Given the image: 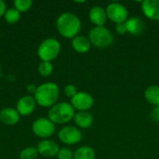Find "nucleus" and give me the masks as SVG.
Segmentation results:
<instances>
[{
  "label": "nucleus",
  "instance_id": "obj_26",
  "mask_svg": "<svg viewBox=\"0 0 159 159\" xmlns=\"http://www.w3.org/2000/svg\"><path fill=\"white\" fill-rule=\"evenodd\" d=\"M116 31L118 34H124L128 32L127 30V24H126V21L125 22H120V23H117L116 26Z\"/></svg>",
  "mask_w": 159,
  "mask_h": 159
},
{
  "label": "nucleus",
  "instance_id": "obj_8",
  "mask_svg": "<svg viewBox=\"0 0 159 159\" xmlns=\"http://www.w3.org/2000/svg\"><path fill=\"white\" fill-rule=\"evenodd\" d=\"M59 139L61 143L72 145L79 143L82 140V132L75 127L67 126L62 128L59 132Z\"/></svg>",
  "mask_w": 159,
  "mask_h": 159
},
{
  "label": "nucleus",
  "instance_id": "obj_24",
  "mask_svg": "<svg viewBox=\"0 0 159 159\" xmlns=\"http://www.w3.org/2000/svg\"><path fill=\"white\" fill-rule=\"evenodd\" d=\"M57 157H58V159H72L74 157V155L70 149L61 148V149H60Z\"/></svg>",
  "mask_w": 159,
  "mask_h": 159
},
{
  "label": "nucleus",
  "instance_id": "obj_11",
  "mask_svg": "<svg viewBox=\"0 0 159 159\" xmlns=\"http://www.w3.org/2000/svg\"><path fill=\"white\" fill-rule=\"evenodd\" d=\"M36 105V102L32 96H24L21 97L17 102V111L20 116H29L31 115Z\"/></svg>",
  "mask_w": 159,
  "mask_h": 159
},
{
  "label": "nucleus",
  "instance_id": "obj_22",
  "mask_svg": "<svg viewBox=\"0 0 159 159\" xmlns=\"http://www.w3.org/2000/svg\"><path fill=\"white\" fill-rule=\"evenodd\" d=\"M53 71V65L50 61H41L38 65V72L42 76H48Z\"/></svg>",
  "mask_w": 159,
  "mask_h": 159
},
{
  "label": "nucleus",
  "instance_id": "obj_10",
  "mask_svg": "<svg viewBox=\"0 0 159 159\" xmlns=\"http://www.w3.org/2000/svg\"><path fill=\"white\" fill-rule=\"evenodd\" d=\"M36 149L38 154L45 157H54L58 156V153L60 151L59 145L55 142L50 140H43L39 142Z\"/></svg>",
  "mask_w": 159,
  "mask_h": 159
},
{
  "label": "nucleus",
  "instance_id": "obj_23",
  "mask_svg": "<svg viewBox=\"0 0 159 159\" xmlns=\"http://www.w3.org/2000/svg\"><path fill=\"white\" fill-rule=\"evenodd\" d=\"M13 4L17 10H19L20 12H25L31 8L33 5V1L32 0H15Z\"/></svg>",
  "mask_w": 159,
  "mask_h": 159
},
{
  "label": "nucleus",
  "instance_id": "obj_5",
  "mask_svg": "<svg viewBox=\"0 0 159 159\" xmlns=\"http://www.w3.org/2000/svg\"><path fill=\"white\" fill-rule=\"evenodd\" d=\"M61 51V44L55 38H47L41 42L38 47L37 54L42 61H50L55 60Z\"/></svg>",
  "mask_w": 159,
  "mask_h": 159
},
{
  "label": "nucleus",
  "instance_id": "obj_17",
  "mask_svg": "<svg viewBox=\"0 0 159 159\" xmlns=\"http://www.w3.org/2000/svg\"><path fill=\"white\" fill-rule=\"evenodd\" d=\"M75 123L81 129H89L93 123V116L89 112H78L74 116Z\"/></svg>",
  "mask_w": 159,
  "mask_h": 159
},
{
  "label": "nucleus",
  "instance_id": "obj_7",
  "mask_svg": "<svg viewBox=\"0 0 159 159\" xmlns=\"http://www.w3.org/2000/svg\"><path fill=\"white\" fill-rule=\"evenodd\" d=\"M106 14L107 18L113 22H116V24L127 21L129 17V11L126 7L116 2L111 3L107 6Z\"/></svg>",
  "mask_w": 159,
  "mask_h": 159
},
{
  "label": "nucleus",
  "instance_id": "obj_4",
  "mask_svg": "<svg viewBox=\"0 0 159 159\" xmlns=\"http://www.w3.org/2000/svg\"><path fill=\"white\" fill-rule=\"evenodd\" d=\"M89 39L96 48H103L112 45L114 41V35L111 31L103 26L102 27H94L90 30Z\"/></svg>",
  "mask_w": 159,
  "mask_h": 159
},
{
  "label": "nucleus",
  "instance_id": "obj_19",
  "mask_svg": "<svg viewBox=\"0 0 159 159\" xmlns=\"http://www.w3.org/2000/svg\"><path fill=\"white\" fill-rule=\"evenodd\" d=\"M95 156L93 148L89 146H82L75 152L74 159H95Z\"/></svg>",
  "mask_w": 159,
  "mask_h": 159
},
{
  "label": "nucleus",
  "instance_id": "obj_29",
  "mask_svg": "<svg viewBox=\"0 0 159 159\" xmlns=\"http://www.w3.org/2000/svg\"><path fill=\"white\" fill-rule=\"evenodd\" d=\"M75 3H85V1H75Z\"/></svg>",
  "mask_w": 159,
  "mask_h": 159
},
{
  "label": "nucleus",
  "instance_id": "obj_2",
  "mask_svg": "<svg viewBox=\"0 0 159 159\" xmlns=\"http://www.w3.org/2000/svg\"><path fill=\"white\" fill-rule=\"evenodd\" d=\"M60 89L54 83H44L38 86L34 92L36 103L42 107H52L59 99Z\"/></svg>",
  "mask_w": 159,
  "mask_h": 159
},
{
  "label": "nucleus",
  "instance_id": "obj_6",
  "mask_svg": "<svg viewBox=\"0 0 159 159\" xmlns=\"http://www.w3.org/2000/svg\"><path fill=\"white\" fill-rule=\"evenodd\" d=\"M33 132L43 139L51 137L55 132V124L48 118L41 117L36 119L32 126Z\"/></svg>",
  "mask_w": 159,
  "mask_h": 159
},
{
  "label": "nucleus",
  "instance_id": "obj_1",
  "mask_svg": "<svg viewBox=\"0 0 159 159\" xmlns=\"http://www.w3.org/2000/svg\"><path fill=\"white\" fill-rule=\"evenodd\" d=\"M56 26L61 35L65 38H74L81 30V21L75 14L64 12L57 19Z\"/></svg>",
  "mask_w": 159,
  "mask_h": 159
},
{
  "label": "nucleus",
  "instance_id": "obj_9",
  "mask_svg": "<svg viewBox=\"0 0 159 159\" xmlns=\"http://www.w3.org/2000/svg\"><path fill=\"white\" fill-rule=\"evenodd\" d=\"M94 103V100L93 97L87 92H77L75 96H74L71 99V104L72 106L76 109L79 110L80 112H87L88 110H89Z\"/></svg>",
  "mask_w": 159,
  "mask_h": 159
},
{
  "label": "nucleus",
  "instance_id": "obj_21",
  "mask_svg": "<svg viewBox=\"0 0 159 159\" xmlns=\"http://www.w3.org/2000/svg\"><path fill=\"white\" fill-rule=\"evenodd\" d=\"M38 156V152L36 147H26L24 148L20 154V159H36Z\"/></svg>",
  "mask_w": 159,
  "mask_h": 159
},
{
  "label": "nucleus",
  "instance_id": "obj_3",
  "mask_svg": "<svg viewBox=\"0 0 159 159\" xmlns=\"http://www.w3.org/2000/svg\"><path fill=\"white\" fill-rule=\"evenodd\" d=\"M75 108L68 102L54 104L48 111V116L54 124H64L71 121L75 116Z\"/></svg>",
  "mask_w": 159,
  "mask_h": 159
},
{
  "label": "nucleus",
  "instance_id": "obj_25",
  "mask_svg": "<svg viewBox=\"0 0 159 159\" xmlns=\"http://www.w3.org/2000/svg\"><path fill=\"white\" fill-rule=\"evenodd\" d=\"M64 93L67 97L69 98H73L74 96L76 95L77 93V90H76V88L74 86V85H67L65 88H64Z\"/></svg>",
  "mask_w": 159,
  "mask_h": 159
},
{
  "label": "nucleus",
  "instance_id": "obj_20",
  "mask_svg": "<svg viewBox=\"0 0 159 159\" xmlns=\"http://www.w3.org/2000/svg\"><path fill=\"white\" fill-rule=\"evenodd\" d=\"M4 18L6 20V21L9 24H14L16 23L20 18V12L19 10H17L15 7H11V8H8L7 9L5 15H4Z\"/></svg>",
  "mask_w": 159,
  "mask_h": 159
},
{
  "label": "nucleus",
  "instance_id": "obj_12",
  "mask_svg": "<svg viewBox=\"0 0 159 159\" xmlns=\"http://www.w3.org/2000/svg\"><path fill=\"white\" fill-rule=\"evenodd\" d=\"M143 14L150 20H159V0H144L142 2Z\"/></svg>",
  "mask_w": 159,
  "mask_h": 159
},
{
  "label": "nucleus",
  "instance_id": "obj_14",
  "mask_svg": "<svg viewBox=\"0 0 159 159\" xmlns=\"http://www.w3.org/2000/svg\"><path fill=\"white\" fill-rule=\"evenodd\" d=\"M0 120L6 125L12 126L19 122L20 114L14 108H5L0 112Z\"/></svg>",
  "mask_w": 159,
  "mask_h": 159
},
{
  "label": "nucleus",
  "instance_id": "obj_18",
  "mask_svg": "<svg viewBox=\"0 0 159 159\" xmlns=\"http://www.w3.org/2000/svg\"><path fill=\"white\" fill-rule=\"evenodd\" d=\"M145 100L155 105L159 106V86H150L144 91Z\"/></svg>",
  "mask_w": 159,
  "mask_h": 159
},
{
  "label": "nucleus",
  "instance_id": "obj_15",
  "mask_svg": "<svg viewBox=\"0 0 159 159\" xmlns=\"http://www.w3.org/2000/svg\"><path fill=\"white\" fill-rule=\"evenodd\" d=\"M73 48L78 53H86L89 50L91 43L89 39L84 35H76L72 40Z\"/></svg>",
  "mask_w": 159,
  "mask_h": 159
},
{
  "label": "nucleus",
  "instance_id": "obj_28",
  "mask_svg": "<svg viewBox=\"0 0 159 159\" xmlns=\"http://www.w3.org/2000/svg\"><path fill=\"white\" fill-rule=\"evenodd\" d=\"M7 11V6L6 3L2 0H0V17L4 16Z\"/></svg>",
  "mask_w": 159,
  "mask_h": 159
},
{
  "label": "nucleus",
  "instance_id": "obj_16",
  "mask_svg": "<svg viewBox=\"0 0 159 159\" xmlns=\"http://www.w3.org/2000/svg\"><path fill=\"white\" fill-rule=\"evenodd\" d=\"M127 30L129 34L138 35L143 33L144 30V23L142 19L138 17H131L127 20Z\"/></svg>",
  "mask_w": 159,
  "mask_h": 159
},
{
  "label": "nucleus",
  "instance_id": "obj_27",
  "mask_svg": "<svg viewBox=\"0 0 159 159\" xmlns=\"http://www.w3.org/2000/svg\"><path fill=\"white\" fill-rule=\"evenodd\" d=\"M151 116H152V118H153L154 121L159 123V106H156L153 109V111L151 113Z\"/></svg>",
  "mask_w": 159,
  "mask_h": 159
},
{
  "label": "nucleus",
  "instance_id": "obj_13",
  "mask_svg": "<svg viewBox=\"0 0 159 159\" xmlns=\"http://www.w3.org/2000/svg\"><path fill=\"white\" fill-rule=\"evenodd\" d=\"M89 20L90 21L95 24L97 27H102L105 24L107 20V14L106 10L103 9L102 7L95 6L90 8L89 10Z\"/></svg>",
  "mask_w": 159,
  "mask_h": 159
}]
</instances>
